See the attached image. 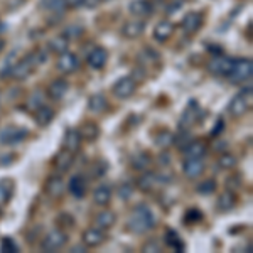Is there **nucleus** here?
<instances>
[{"label":"nucleus","mask_w":253,"mask_h":253,"mask_svg":"<svg viewBox=\"0 0 253 253\" xmlns=\"http://www.w3.org/2000/svg\"><path fill=\"white\" fill-rule=\"evenodd\" d=\"M154 226H156V218H154L152 211L149 210V206L145 205H138L126 221V230L133 235H144L149 230H152Z\"/></svg>","instance_id":"1"},{"label":"nucleus","mask_w":253,"mask_h":253,"mask_svg":"<svg viewBox=\"0 0 253 253\" xmlns=\"http://www.w3.org/2000/svg\"><path fill=\"white\" fill-rule=\"evenodd\" d=\"M252 75H253L252 59H235L233 68H231L228 78H230L231 83L240 84V83H245L247 80H250Z\"/></svg>","instance_id":"2"},{"label":"nucleus","mask_w":253,"mask_h":253,"mask_svg":"<svg viewBox=\"0 0 253 253\" xmlns=\"http://www.w3.org/2000/svg\"><path fill=\"white\" fill-rule=\"evenodd\" d=\"M29 135L24 126L17 125H9L3 130H0V144L2 145H17L20 142H24Z\"/></svg>","instance_id":"3"},{"label":"nucleus","mask_w":253,"mask_h":253,"mask_svg":"<svg viewBox=\"0 0 253 253\" xmlns=\"http://www.w3.org/2000/svg\"><path fill=\"white\" fill-rule=\"evenodd\" d=\"M68 243V235L64 233L63 230H52L44 236L42 243H41V248L44 252H58L61 248H64V245Z\"/></svg>","instance_id":"4"},{"label":"nucleus","mask_w":253,"mask_h":253,"mask_svg":"<svg viewBox=\"0 0 253 253\" xmlns=\"http://www.w3.org/2000/svg\"><path fill=\"white\" fill-rule=\"evenodd\" d=\"M36 66H38V63H36L34 59V54H27L24 56L22 59H19L17 63H15L14 69H12V78L19 80V81H24L27 80L31 76V73L34 71Z\"/></svg>","instance_id":"5"},{"label":"nucleus","mask_w":253,"mask_h":253,"mask_svg":"<svg viewBox=\"0 0 253 253\" xmlns=\"http://www.w3.org/2000/svg\"><path fill=\"white\" fill-rule=\"evenodd\" d=\"M137 89V81L132 78V76H124L113 84L112 91L118 100H128L130 96H133Z\"/></svg>","instance_id":"6"},{"label":"nucleus","mask_w":253,"mask_h":253,"mask_svg":"<svg viewBox=\"0 0 253 253\" xmlns=\"http://www.w3.org/2000/svg\"><path fill=\"white\" fill-rule=\"evenodd\" d=\"M233 63L235 59L228 58V56H223V54H218L216 58H213L208 63V71L214 76H228L233 68Z\"/></svg>","instance_id":"7"},{"label":"nucleus","mask_w":253,"mask_h":253,"mask_svg":"<svg viewBox=\"0 0 253 253\" xmlns=\"http://www.w3.org/2000/svg\"><path fill=\"white\" fill-rule=\"evenodd\" d=\"M56 66H58L59 71L64 73V75H71V73H75L80 69V59L76 54L66 51V52H63V54H59Z\"/></svg>","instance_id":"8"},{"label":"nucleus","mask_w":253,"mask_h":253,"mask_svg":"<svg viewBox=\"0 0 253 253\" xmlns=\"http://www.w3.org/2000/svg\"><path fill=\"white\" fill-rule=\"evenodd\" d=\"M105 240H107V233H105V230H101V228H98V226L88 228L83 233V245L88 248L100 247V245L105 243Z\"/></svg>","instance_id":"9"},{"label":"nucleus","mask_w":253,"mask_h":253,"mask_svg":"<svg viewBox=\"0 0 253 253\" xmlns=\"http://www.w3.org/2000/svg\"><path fill=\"white\" fill-rule=\"evenodd\" d=\"M203 22H205V17H203L201 12H189V14L182 19L181 27L186 34H196V32L203 27Z\"/></svg>","instance_id":"10"},{"label":"nucleus","mask_w":253,"mask_h":253,"mask_svg":"<svg viewBox=\"0 0 253 253\" xmlns=\"http://www.w3.org/2000/svg\"><path fill=\"white\" fill-rule=\"evenodd\" d=\"M182 172L191 181L198 179L205 172V162H203V159H186L184 164H182Z\"/></svg>","instance_id":"11"},{"label":"nucleus","mask_w":253,"mask_h":253,"mask_svg":"<svg viewBox=\"0 0 253 253\" xmlns=\"http://www.w3.org/2000/svg\"><path fill=\"white\" fill-rule=\"evenodd\" d=\"M64 189H66V184H64L61 175H51L44 184V193L51 196V198H61Z\"/></svg>","instance_id":"12"},{"label":"nucleus","mask_w":253,"mask_h":253,"mask_svg":"<svg viewBox=\"0 0 253 253\" xmlns=\"http://www.w3.org/2000/svg\"><path fill=\"white\" fill-rule=\"evenodd\" d=\"M81 142H83V138H81L78 130L68 128L66 133H64V138H63V149L69 150L71 154H76L81 149Z\"/></svg>","instance_id":"13"},{"label":"nucleus","mask_w":253,"mask_h":253,"mask_svg":"<svg viewBox=\"0 0 253 253\" xmlns=\"http://www.w3.org/2000/svg\"><path fill=\"white\" fill-rule=\"evenodd\" d=\"M248 108H250V103H248L247 96L242 95V93H238L236 96L231 98L230 105H228V112L233 117H243L248 112Z\"/></svg>","instance_id":"14"},{"label":"nucleus","mask_w":253,"mask_h":253,"mask_svg":"<svg viewBox=\"0 0 253 253\" xmlns=\"http://www.w3.org/2000/svg\"><path fill=\"white\" fill-rule=\"evenodd\" d=\"M68 91H69V83L66 80H63V78L54 80L47 86V95L51 96L52 100H56V101L63 100V98L68 95Z\"/></svg>","instance_id":"15"},{"label":"nucleus","mask_w":253,"mask_h":253,"mask_svg":"<svg viewBox=\"0 0 253 253\" xmlns=\"http://www.w3.org/2000/svg\"><path fill=\"white\" fill-rule=\"evenodd\" d=\"M88 64L93 69H101L105 68V64L108 63V52L105 47H95L91 52L88 54Z\"/></svg>","instance_id":"16"},{"label":"nucleus","mask_w":253,"mask_h":253,"mask_svg":"<svg viewBox=\"0 0 253 253\" xmlns=\"http://www.w3.org/2000/svg\"><path fill=\"white\" fill-rule=\"evenodd\" d=\"M144 32H145V22L140 19L130 20V22H126L124 26V29H122V34H124V38L126 39H137V38H140Z\"/></svg>","instance_id":"17"},{"label":"nucleus","mask_w":253,"mask_h":253,"mask_svg":"<svg viewBox=\"0 0 253 253\" xmlns=\"http://www.w3.org/2000/svg\"><path fill=\"white\" fill-rule=\"evenodd\" d=\"M152 3L149 0H132L128 5V10L132 15H135L137 19H142V17H149L152 14Z\"/></svg>","instance_id":"18"},{"label":"nucleus","mask_w":253,"mask_h":253,"mask_svg":"<svg viewBox=\"0 0 253 253\" xmlns=\"http://www.w3.org/2000/svg\"><path fill=\"white\" fill-rule=\"evenodd\" d=\"M157 184L159 182H157L156 172H152V170H149V169L137 179V187L142 191V193H152Z\"/></svg>","instance_id":"19"},{"label":"nucleus","mask_w":253,"mask_h":253,"mask_svg":"<svg viewBox=\"0 0 253 253\" xmlns=\"http://www.w3.org/2000/svg\"><path fill=\"white\" fill-rule=\"evenodd\" d=\"M73 161H75V154H71L69 150L63 149L61 152H58L54 156V161H52V164H54V167L59 170V172H66L69 167L73 166Z\"/></svg>","instance_id":"20"},{"label":"nucleus","mask_w":253,"mask_h":253,"mask_svg":"<svg viewBox=\"0 0 253 253\" xmlns=\"http://www.w3.org/2000/svg\"><path fill=\"white\" fill-rule=\"evenodd\" d=\"M172 34H174V24L170 20H161V22H157L156 29H154V38L159 42H166Z\"/></svg>","instance_id":"21"},{"label":"nucleus","mask_w":253,"mask_h":253,"mask_svg":"<svg viewBox=\"0 0 253 253\" xmlns=\"http://www.w3.org/2000/svg\"><path fill=\"white\" fill-rule=\"evenodd\" d=\"M236 205V194L235 191L228 189L224 191L218 196V201H216V206H218L219 211H223V213H228V211H231Z\"/></svg>","instance_id":"22"},{"label":"nucleus","mask_w":253,"mask_h":253,"mask_svg":"<svg viewBox=\"0 0 253 253\" xmlns=\"http://www.w3.org/2000/svg\"><path fill=\"white\" fill-rule=\"evenodd\" d=\"M68 189L71 196H75L76 199H81L84 194H86V182H84L83 175L76 174L69 179V184H68Z\"/></svg>","instance_id":"23"},{"label":"nucleus","mask_w":253,"mask_h":253,"mask_svg":"<svg viewBox=\"0 0 253 253\" xmlns=\"http://www.w3.org/2000/svg\"><path fill=\"white\" fill-rule=\"evenodd\" d=\"M88 108H89V112L98 113V115H100V113H103L108 110V100L105 98V95L96 93V95H93L88 100Z\"/></svg>","instance_id":"24"},{"label":"nucleus","mask_w":253,"mask_h":253,"mask_svg":"<svg viewBox=\"0 0 253 253\" xmlns=\"http://www.w3.org/2000/svg\"><path fill=\"white\" fill-rule=\"evenodd\" d=\"M115 223H117V214L110 210L101 211L95 218V224L98 228H101V230H110V228L115 226Z\"/></svg>","instance_id":"25"},{"label":"nucleus","mask_w":253,"mask_h":253,"mask_svg":"<svg viewBox=\"0 0 253 253\" xmlns=\"http://www.w3.org/2000/svg\"><path fill=\"white\" fill-rule=\"evenodd\" d=\"M112 201V189L108 186H98L93 191V203L96 206H107Z\"/></svg>","instance_id":"26"},{"label":"nucleus","mask_w":253,"mask_h":253,"mask_svg":"<svg viewBox=\"0 0 253 253\" xmlns=\"http://www.w3.org/2000/svg\"><path fill=\"white\" fill-rule=\"evenodd\" d=\"M184 154L187 159H203L206 154V144L203 140H193L184 149Z\"/></svg>","instance_id":"27"},{"label":"nucleus","mask_w":253,"mask_h":253,"mask_svg":"<svg viewBox=\"0 0 253 253\" xmlns=\"http://www.w3.org/2000/svg\"><path fill=\"white\" fill-rule=\"evenodd\" d=\"M78 132L83 140L93 142V140H96L98 135H100V126H98L95 122H84V124L81 125V130H78Z\"/></svg>","instance_id":"28"},{"label":"nucleus","mask_w":253,"mask_h":253,"mask_svg":"<svg viewBox=\"0 0 253 253\" xmlns=\"http://www.w3.org/2000/svg\"><path fill=\"white\" fill-rule=\"evenodd\" d=\"M34 118H36V124L39 126H47L51 124L52 120H54V110L46 107V105H42L38 112H34Z\"/></svg>","instance_id":"29"},{"label":"nucleus","mask_w":253,"mask_h":253,"mask_svg":"<svg viewBox=\"0 0 253 253\" xmlns=\"http://www.w3.org/2000/svg\"><path fill=\"white\" fill-rule=\"evenodd\" d=\"M150 162H152V157H150L149 152H138L135 154L132 159H130V164L135 170H147L150 167Z\"/></svg>","instance_id":"30"},{"label":"nucleus","mask_w":253,"mask_h":253,"mask_svg":"<svg viewBox=\"0 0 253 253\" xmlns=\"http://www.w3.org/2000/svg\"><path fill=\"white\" fill-rule=\"evenodd\" d=\"M47 49L51 52H56V54H63V52H66L69 49V39L66 36H56V38H52L49 41V46Z\"/></svg>","instance_id":"31"},{"label":"nucleus","mask_w":253,"mask_h":253,"mask_svg":"<svg viewBox=\"0 0 253 253\" xmlns=\"http://www.w3.org/2000/svg\"><path fill=\"white\" fill-rule=\"evenodd\" d=\"M196 110H198V105H196L194 100H191L189 108L182 113L181 120H179V126H181V128H189V126H193V124L196 122Z\"/></svg>","instance_id":"32"},{"label":"nucleus","mask_w":253,"mask_h":253,"mask_svg":"<svg viewBox=\"0 0 253 253\" xmlns=\"http://www.w3.org/2000/svg\"><path fill=\"white\" fill-rule=\"evenodd\" d=\"M39 5L47 12H54V14H63L68 9L66 0H41Z\"/></svg>","instance_id":"33"},{"label":"nucleus","mask_w":253,"mask_h":253,"mask_svg":"<svg viewBox=\"0 0 253 253\" xmlns=\"http://www.w3.org/2000/svg\"><path fill=\"white\" fill-rule=\"evenodd\" d=\"M12 194H14V184H12L10 179L0 181V206L7 205L10 201Z\"/></svg>","instance_id":"34"},{"label":"nucleus","mask_w":253,"mask_h":253,"mask_svg":"<svg viewBox=\"0 0 253 253\" xmlns=\"http://www.w3.org/2000/svg\"><path fill=\"white\" fill-rule=\"evenodd\" d=\"M164 238H166V245L172 248V250H175V252H182V250H184V243H182L181 236H179V233H175L174 230L167 231Z\"/></svg>","instance_id":"35"},{"label":"nucleus","mask_w":253,"mask_h":253,"mask_svg":"<svg viewBox=\"0 0 253 253\" xmlns=\"http://www.w3.org/2000/svg\"><path fill=\"white\" fill-rule=\"evenodd\" d=\"M15 63H17V56H15V52H10L9 56L5 58V61H3V66L0 68V78H9V76L12 75V69H14Z\"/></svg>","instance_id":"36"},{"label":"nucleus","mask_w":253,"mask_h":253,"mask_svg":"<svg viewBox=\"0 0 253 253\" xmlns=\"http://www.w3.org/2000/svg\"><path fill=\"white\" fill-rule=\"evenodd\" d=\"M193 142V137H191V133H189V130L187 128H181V132H179V135L177 137H174V142L172 144L177 147V149H181V150H184L187 145Z\"/></svg>","instance_id":"37"},{"label":"nucleus","mask_w":253,"mask_h":253,"mask_svg":"<svg viewBox=\"0 0 253 253\" xmlns=\"http://www.w3.org/2000/svg\"><path fill=\"white\" fill-rule=\"evenodd\" d=\"M154 142H156L157 147H169V145H172L174 135H172V132H169V130H161V132L154 137Z\"/></svg>","instance_id":"38"},{"label":"nucleus","mask_w":253,"mask_h":253,"mask_svg":"<svg viewBox=\"0 0 253 253\" xmlns=\"http://www.w3.org/2000/svg\"><path fill=\"white\" fill-rule=\"evenodd\" d=\"M236 157L233 156V154H223V156H219L218 159V167L223 170H231L236 167Z\"/></svg>","instance_id":"39"},{"label":"nucleus","mask_w":253,"mask_h":253,"mask_svg":"<svg viewBox=\"0 0 253 253\" xmlns=\"http://www.w3.org/2000/svg\"><path fill=\"white\" fill-rule=\"evenodd\" d=\"M44 105V95L41 91H36L34 95L29 98V103H27V110L29 112H38V110Z\"/></svg>","instance_id":"40"},{"label":"nucleus","mask_w":253,"mask_h":253,"mask_svg":"<svg viewBox=\"0 0 253 253\" xmlns=\"http://www.w3.org/2000/svg\"><path fill=\"white\" fill-rule=\"evenodd\" d=\"M0 250L5 252V253H17L19 245L15 243L10 236H5V238H2V242H0Z\"/></svg>","instance_id":"41"},{"label":"nucleus","mask_w":253,"mask_h":253,"mask_svg":"<svg viewBox=\"0 0 253 253\" xmlns=\"http://www.w3.org/2000/svg\"><path fill=\"white\" fill-rule=\"evenodd\" d=\"M118 198L124 199V201H128L130 198H132L133 194V186L130 184V182H122L120 186H118Z\"/></svg>","instance_id":"42"},{"label":"nucleus","mask_w":253,"mask_h":253,"mask_svg":"<svg viewBox=\"0 0 253 253\" xmlns=\"http://www.w3.org/2000/svg\"><path fill=\"white\" fill-rule=\"evenodd\" d=\"M216 191V182L213 179H208V181H203L201 184H198V193L199 194H213Z\"/></svg>","instance_id":"43"},{"label":"nucleus","mask_w":253,"mask_h":253,"mask_svg":"<svg viewBox=\"0 0 253 253\" xmlns=\"http://www.w3.org/2000/svg\"><path fill=\"white\" fill-rule=\"evenodd\" d=\"M162 250V247H161V243L157 242V240H149L144 247H142V252H145V253H159Z\"/></svg>","instance_id":"44"},{"label":"nucleus","mask_w":253,"mask_h":253,"mask_svg":"<svg viewBox=\"0 0 253 253\" xmlns=\"http://www.w3.org/2000/svg\"><path fill=\"white\" fill-rule=\"evenodd\" d=\"M203 218V214H201V211L199 210H187V213L184 216V223H196V221H199V219Z\"/></svg>","instance_id":"45"},{"label":"nucleus","mask_w":253,"mask_h":253,"mask_svg":"<svg viewBox=\"0 0 253 253\" xmlns=\"http://www.w3.org/2000/svg\"><path fill=\"white\" fill-rule=\"evenodd\" d=\"M157 182L159 184H167V182H170L174 179V174L170 172L169 169H164V170H161V172H157Z\"/></svg>","instance_id":"46"},{"label":"nucleus","mask_w":253,"mask_h":253,"mask_svg":"<svg viewBox=\"0 0 253 253\" xmlns=\"http://www.w3.org/2000/svg\"><path fill=\"white\" fill-rule=\"evenodd\" d=\"M81 34H83V27L81 26H71L69 29L66 31V38L68 39H78V38H81Z\"/></svg>","instance_id":"47"},{"label":"nucleus","mask_w":253,"mask_h":253,"mask_svg":"<svg viewBox=\"0 0 253 253\" xmlns=\"http://www.w3.org/2000/svg\"><path fill=\"white\" fill-rule=\"evenodd\" d=\"M32 54H34V59H36V63H38V66L39 64H44L49 58V52L46 51V49H39V51L32 52Z\"/></svg>","instance_id":"48"},{"label":"nucleus","mask_w":253,"mask_h":253,"mask_svg":"<svg viewBox=\"0 0 253 253\" xmlns=\"http://www.w3.org/2000/svg\"><path fill=\"white\" fill-rule=\"evenodd\" d=\"M242 184H243V181H242V177H240L238 174H235V177H230L226 181V186H228V189H238V187H242Z\"/></svg>","instance_id":"49"},{"label":"nucleus","mask_w":253,"mask_h":253,"mask_svg":"<svg viewBox=\"0 0 253 253\" xmlns=\"http://www.w3.org/2000/svg\"><path fill=\"white\" fill-rule=\"evenodd\" d=\"M159 164H161L162 167H169L170 166V161H172V159H170V154L169 152H162L161 156H159Z\"/></svg>","instance_id":"50"},{"label":"nucleus","mask_w":253,"mask_h":253,"mask_svg":"<svg viewBox=\"0 0 253 253\" xmlns=\"http://www.w3.org/2000/svg\"><path fill=\"white\" fill-rule=\"evenodd\" d=\"M223 128H224V122H223V118H219V120L216 122V125H214V128H213V132H211V135H213V137L219 135V133L223 132Z\"/></svg>","instance_id":"51"},{"label":"nucleus","mask_w":253,"mask_h":253,"mask_svg":"<svg viewBox=\"0 0 253 253\" xmlns=\"http://www.w3.org/2000/svg\"><path fill=\"white\" fill-rule=\"evenodd\" d=\"M107 162H105V164H103V167H98V164L95 166V172H93V174H95V177H101V175H103L105 172H107Z\"/></svg>","instance_id":"52"},{"label":"nucleus","mask_w":253,"mask_h":253,"mask_svg":"<svg viewBox=\"0 0 253 253\" xmlns=\"http://www.w3.org/2000/svg\"><path fill=\"white\" fill-rule=\"evenodd\" d=\"M84 0H66V5L68 7H80L83 5Z\"/></svg>","instance_id":"53"},{"label":"nucleus","mask_w":253,"mask_h":253,"mask_svg":"<svg viewBox=\"0 0 253 253\" xmlns=\"http://www.w3.org/2000/svg\"><path fill=\"white\" fill-rule=\"evenodd\" d=\"M98 3H100V0H84L83 5H84V7H88V9H91V7L98 5Z\"/></svg>","instance_id":"54"},{"label":"nucleus","mask_w":253,"mask_h":253,"mask_svg":"<svg viewBox=\"0 0 253 253\" xmlns=\"http://www.w3.org/2000/svg\"><path fill=\"white\" fill-rule=\"evenodd\" d=\"M181 5H182V2H175L174 5H170V7H169V14H172V12H174L175 9H177V7H181Z\"/></svg>","instance_id":"55"},{"label":"nucleus","mask_w":253,"mask_h":253,"mask_svg":"<svg viewBox=\"0 0 253 253\" xmlns=\"http://www.w3.org/2000/svg\"><path fill=\"white\" fill-rule=\"evenodd\" d=\"M73 252L80 253V252H84V248H83V247H75V248H73Z\"/></svg>","instance_id":"56"},{"label":"nucleus","mask_w":253,"mask_h":253,"mask_svg":"<svg viewBox=\"0 0 253 253\" xmlns=\"http://www.w3.org/2000/svg\"><path fill=\"white\" fill-rule=\"evenodd\" d=\"M3 46H5V42H3V39L0 38V52H2V49H3Z\"/></svg>","instance_id":"57"}]
</instances>
